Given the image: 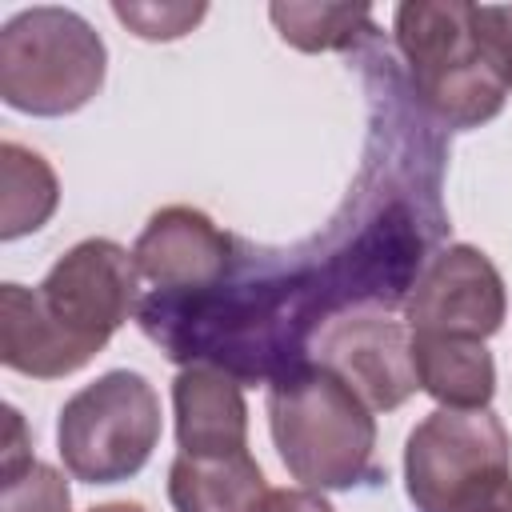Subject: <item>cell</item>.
I'll return each instance as SVG.
<instances>
[{
  "label": "cell",
  "instance_id": "1",
  "mask_svg": "<svg viewBox=\"0 0 512 512\" xmlns=\"http://www.w3.org/2000/svg\"><path fill=\"white\" fill-rule=\"evenodd\" d=\"M268 432L300 488L344 492L372 476L376 416L320 360H300L268 384Z\"/></svg>",
  "mask_w": 512,
  "mask_h": 512
},
{
  "label": "cell",
  "instance_id": "2",
  "mask_svg": "<svg viewBox=\"0 0 512 512\" xmlns=\"http://www.w3.org/2000/svg\"><path fill=\"white\" fill-rule=\"evenodd\" d=\"M392 36L408 64L412 92L448 128L488 124L512 84L484 40L480 4L464 0H408L392 12Z\"/></svg>",
  "mask_w": 512,
  "mask_h": 512
},
{
  "label": "cell",
  "instance_id": "3",
  "mask_svg": "<svg viewBox=\"0 0 512 512\" xmlns=\"http://www.w3.org/2000/svg\"><path fill=\"white\" fill-rule=\"evenodd\" d=\"M416 512H512V440L492 408L428 412L404 444Z\"/></svg>",
  "mask_w": 512,
  "mask_h": 512
},
{
  "label": "cell",
  "instance_id": "4",
  "mask_svg": "<svg viewBox=\"0 0 512 512\" xmlns=\"http://www.w3.org/2000/svg\"><path fill=\"white\" fill-rule=\"evenodd\" d=\"M108 48L72 8L36 4L0 28V100L28 116H72L100 88Z\"/></svg>",
  "mask_w": 512,
  "mask_h": 512
},
{
  "label": "cell",
  "instance_id": "5",
  "mask_svg": "<svg viewBox=\"0 0 512 512\" xmlns=\"http://www.w3.org/2000/svg\"><path fill=\"white\" fill-rule=\"evenodd\" d=\"M160 444V396L128 368H112L64 400L56 448L68 476L84 484L132 480Z\"/></svg>",
  "mask_w": 512,
  "mask_h": 512
},
{
  "label": "cell",
  "instance_id": "6",
  "mask_svg": "<svg viewBox=\"0 0 512 512\" xmlns=\"http://www.w3.org/2000/svg\"><path fill=\"white\" fill-rule=\"evenodd\" d=\"M32 292L40 312L60 328V336L84 360H92L136 312L140 272L124 244L108 236H88L72 244Z\"/></svg>",
  "mask_w": 512,
  "mask_h": 512
},
{
  "label": "cell",
  "instance_id": "7",
  "mask_svg": "<svg viewBox=\"0 0 512 512\" xmlns=\"http://www.w3.org/2000/svg\"><path fill=\"white\" fill-rule=\"evenodd\" d=\"M508 312V292L476 244H448L440 248L420 272L404 300L408 332L428 336H460V340H488L500 332Z\"/></svg>",
  "mask_w": 512,
  "mask_h": 512
},
{
  "label": "cell",
  "instance_id": "8",
  "mask_svg": "<svg viewBox=\"0 0 512 512\" xmlns=\"http://www.w3.org/2000/svg\"><path fill=\"white\" fill-rule=\"evenodd\" d=\"M132 264L156 296H200L228 280L236 240L192 204H168L148 216L132 244Z\"/></svg>",
  "mask_w": 512,
  "mask_h": 512
},
{
  "label": "cell",
  "instance_id": "9",
  "mask_svg": "<svg viewBox=\"0 0 512 512\" xmlns=\"http://www.w3.org/2000/svg\"><path fill=\"white\" fill-rule=\"evenodd\" d=\"M316 360L332 368L372 412H392L420 388L412 368L408 324L380 312H356L332 320L320 332Z\"/></svg>",
  "mask_w": 512,
  "mask_h": 512
},
{
  "label": "cell",
  "instance_id": "10",
  "mask_svg": "<svg viewBox=\"0 0 512 512\" xmlns=\"http://www.w3.org/2000/svg\"><path fill=\"white\" fill-rule=\"evenodd\" d=\"M176 444L184 456L248 452V404L232 372L216 364H188L172 380Z\"/></svg>",
  "mask_w": 512,
  "mask_h": 512
},
{
  "label": "cell",
  "instance_id": "11",
  "mask_svg": "<svg viewBox=\"0 0 512 512\" xmlns=\"http://www.w3.org/2000/svg\"><path fill=\"white\" fill-rule=\"evenodd\" d=\"M412 336V368L420 392H428L440 408L476 412L488 408L496 396V360L484 348V340H460V336Z\"/></svg>",
  "mask_w": 512,
  "mask_h": 512
},
{
  "label": "cell",
  "instance_id": "12",
  "mask_svg": "<svg viewBox=\"0 0 512 512\" xmlns=\"http://www.w3.org/2000/svg\"><path fill=\"white\" fill-rule=\"evenodd\" d=\"M0 360L32 380H60L88 364L40 312L36 292L12 280L0 284Z\"/></svg>",
  "mask_w": 512,
  "mask_h": 512
},
{
  "label": "cell",
  "instance_id": "13",
  "mask_svg": "<svg viewBox=\"0 0 512 512\" xmlns=\"http://www.w3.org/2000/svg\"><path fill=\"white\" fill-rule=\"evenodd\" d=\"M268 480L252 452L236 456H184L168 464V500L176 512H256Z\"/></svg>",
  "mask_w": 512,
  "mask_h": 512
},
{
  "label": "cell",
  "instance_id": "14",
  "mask_svg": "<svg viewBox=\"0 0 512 512\" xmlns=\"http://www.w3.org/2000/svg\"><path fill=\"white\" fill-rule=\"evenodd\" d=\"M0 188V240H20L44 228L60 204V180L52 164L16 140L0 144Z\"/></svg>",
  "mask_w": 512,
  "mask_h": 512
},
{
  "label": "cell",
  "instance_id": "15",
  "mask_svg": "<svg viewBox=\"0 0 512 512\" xmlns=\"http://www.w3.org/2000/svg\"><path fill=\"white\" fill-rule=\"evenodd\" d=\"M4 468H0V512H72V492L60 468L36 460L24 440V420L4 408Z\"/></svg>",
  "mask_w": 512,
  "mask_h": 512
},
{
  "label": "cell",
  "instance_id": "16",
  "mask_svg": "<svg viewBox=\"0 0 512 512\" xmlns=\"http://www.w3.org/2000/svg\"><path fill=\"white\" fill-rule=\"evenodd\" d=\"M268 16L280 40L300 52H340L376 36L372 8L364 4H268Z\"/></svg>",
  "mask_w": 512,
  "mask_h": 512
},
{
  "label": "cell",
  "instance_id": "17",
  "mask_svg": "<svg viewBox=\"0 0 512 512\" xmlns=\"http://www.w3.org/2000/svg\"><path fill=\"white\" fill-rule=\"evenodd\" d=\"M112 12L140 40H180L208 16V4H112Z\"/></svg>",
  "mask_w": 512,
  "mask_h": 512
},
{
  "label": "cell",
  "instance_id": "18",
  "mask_svg": "<svg viewBox=\"0 0 512 512\" xmlns=\"http://www.w3.org/2000/svg\"><path fill=\"white\" fill-rule=\"evenodd\" d=\"M480 28L512 84V4H480Z\"/></svg>",
  "mask_w": 512,
  "mask_h": 512
},
{
  "label": "cell",
  "instance_id": "19",
  "mask_svg": "<svg viewBox=\"0 0 512 512\" xmlns=\"http://www.w3.org/2000/svg\"><path fill=\"white\" fill-rule=\"evenodd\" d=\"M256 512H336V508L316 488H272L256 504Z\"/></svg>",
  "mask_w": 512,
  "mask_h": 512
},
{
  "label": "cell",
  "instance_id": "20",
  "mask_svg": "<svg viewBox=\"0 0 512 512\" xmlns=\"http://www.w3.org/2000/svg\"><path fill=\"white\" fill-rule=\"evenodd\" d=\"M88 512H148V508L136 504V500H112V504H96V508H88Z\"/></svg>",
  "mask_w": 512,
  "mask_h": 512
}]
</instances>
